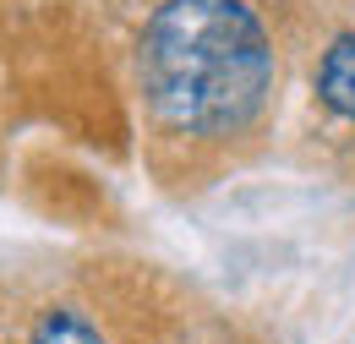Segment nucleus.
Masks as SVG:
<instances>
[{"mask_svg": "<svg viewBox=\"0 0 355 344\" xmlns=\"http://www.w3.org/2000/svg\"><path fill=\"white\" fill-rule=\"evenodd\" d=\"M148 110L180 137L230 142L273 98V39L252 0H164L137 44Z\"/></svg>", "mask_w": 355, "mask_h": 344, "instance_id": "1", "label": "nucleus"}, {"mask_svg": "<svg viewBox=\"0 0 355 344\" xmlns=\"http://www.w3.org/2000/svg\"><path fill=\"white\" fill-rule=\"evenodd\" d=\"M317 98L334 115L355 121V33H339L322 49V60H317Z\"/></svg>", "mask_w": 355, "mask_h": 344, "instance_id": "2", "label": "nucleus"}, {"mask_svg": "<svg viewBox=\"0 0 355 344\" xmlns=\"http://www.w3.org/2000/svg\"><path fill=\"white\" fill-rule=\"evenodd\" d=\"M28 344H104V334L93 328L77 306H49L44 317L33 322V339Z\"/></svg>", "mask_w": 355, "mask_h": 344, "instance_id": "3", "label": "nucleus"}]
</instances>
